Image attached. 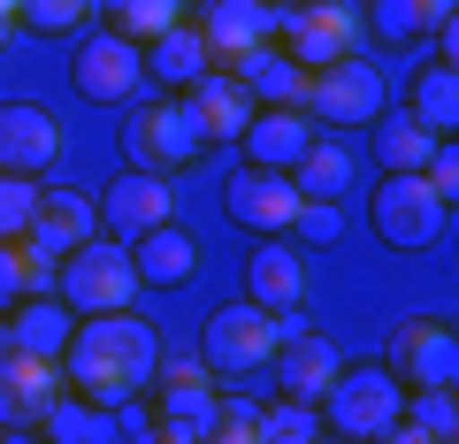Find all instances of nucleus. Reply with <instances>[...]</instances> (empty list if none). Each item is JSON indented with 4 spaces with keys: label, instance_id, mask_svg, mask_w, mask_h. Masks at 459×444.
Instances as JSON below:
<instances>
[{
    "label": "nucleus",
    "instance_id": "b1692460",
    "mask_svg": "<svg viewBox=\"0 0 459 444\" xmlns=\"http://www.w3.org/2000/svg\"><path fill=\"white\" fill-rule=\"evenodd\" d=\"M207 69H214V54H207V39H199V23H169L146 47V77H161V84H199Z\"/></svg>",
    "mask_w": 459,
    "mask_h": 444
},
{
    "label": "nucleus",
    "instance_id": "2eb2a0df",
    "mask_svg": "<svg viewBox=\"0 0 459 444\" xmlns=\"http://www.w3.org/2000/svg\"><path fill=\"white\" fill-rule=\"evenodd\" d=\"M199 39H207L214 62H238V54H253V47L276 39V8H268V0H207V8H199Z\"/></svg>",
    "mask_w": 459,
    "mask_h": 444
},
{
    "label": "nucleus",
    "instance_id": "4be33fe9",
    "mask_svg": "<svg viewBox=\"0 0 459 444\" xmlns=\"http://www.w3.org/2000/svg\"><path fill=\"white\" fill-rule=\"evenodd\" d=\"M8 329H16V353H31V361H62L69 337H77V314H69L54 292H39V299H23V307H16V322H8Z\"/></svg>",
    "mask_w": 459,
    "mask_h": 444
},
{
    "label": "nucleus",
    "instance_id": "dca6fc26",
    "mask_svg": "<svg viewBox=\"0 0 459 444\" xmlns=\"http://www.w3.org/2000/svg\"><path fill=\"white\" fill-rule=\"evenodd\" d=\"M276 376H283V391H291V398L322 406V398H329V383L344 376V353H337V337H329V329H299V337H283V353H276Z\"/></svg>",
    "mask_w": 459,
    "mask_h": 444
},
{
    "label": "nucleus",
    "instance_id": "5701e85b",
    "mask_svg": "<svg viewBox=\"0 0 459 444\" xmlns=\"http://www.w3.org/2000/svg\"><path fill=\"white\" fill-rule=\"evenodd\" d=\"M0 391H8V406H16V422H47V406L62 398V361L8 353V361H0Z\"/></svg>",
    "mask_w": 459,
    "mask_h": 444
},
{
    "label": "nucleus",
    "instance_id": "a878e982",
    "mask_svg": "<svg viewBox=\"0 0 459 444\" xmlns=\"http://www.w3.org/2000/svg\"><path fill=\"white\" fill-rule=\"evenodd\" d=\"M283 177H291L299 199H344V184H352V153H344L337 138H314V146L299 153Z\"/></svg>",
    "mask_w": 459,
    "mask_h": 444
},
{
    "label": "nucleus",
    "instance_id": "473e14b6",
    "mask_svg": "<svg viewBox=\"0 0 459 444\" xmlns=\"http://www.w3.org/2000/svg\"><path fill=\"white\" fill-rule=\"evenodd\" d=\"M261 437H268V444H322V406H307V398L268 406V414H261Z\"/></svg>",
    "mask_w": 459,
    "mask_h": 444
},
{
    "label": "nucleus",
    "instance_id": "72a5a7b5",
    "mask_svg": "<svg viewBox=\"0 0 459 444\" xmlns=\"http://www.w3.org/2000/svg\"><path fill=\"white\" fill-rule=\"evenodd\" d=\"M398 414H406L413 429H429L437 444H452V437H459V398H452V391H413Z\"/></svg>",
    "mask_w": 459,
    "mask_h": 444
},
{
    "label": "nucleus",
    "instance_id": "6e6552de",
    "mask_svg": "<svg viewBox=\"0 0 459 444\" xmlns=\"http://www.w3.org/2000/svg\"><path fill=\"white\" fill-rule=\"evenodd\" d=\"M444 222H452V207L429 192V177H383L376 184V238H383V246L421 253V246L444 238Z\"/></svg>",
    "mask_w": 459,
    "mask_h": 444
},
{
    "label": "nucleus",
    "instance_id": "7c9ffc66",
    "mask_svg": "<svg viewBox=\"0 0 459 444\" xmlns=\"http://www.w3.org/2000/svg\"><path fill=\"white\" fill-rule=\"evenodd\" d=\"M39 177H8V169H0V246H16L23 231H31L39 222Z\"/></svg>",
    "mask_w": 459,
    "mask_h": 444
},
{
    "label": "nucleus",
    "instance_id": "f3484780",
    "mask_svg": "<svg viewBox=\"0 0 459 444\" xmlns=\"http://www.w3.org/2000/svg\"><path fill=\"white\" fill-rule=\"evenodd\" d=\"M238 146H246V169H291L314 146V116L307 108H253Z\"/></svg>",
    "mask_w": 459,
    "mask_h": 444
},
{
    "label": "nucleus",
    "instance_id": "e433bc0d",
    "mask_svg": "<svg viewBox=\"0 0 459 444\" xmlns=\"http://www.w3.org/2000/svg\"><path fill=\"white\" fill-rule=\"evenodd\" d=\"M153 376H161V398H192V391H207V361H192V353H169Z\"/></svg>",
    "mask_w": 459,
    "mask_h": 444
},
{
    "label": "nucleus",
    "instance_id": "aec40b11",
    "mask_svg": "<svg viewBox=\"0 0 459 444\" xmlns=\"http://www.w3.org/2000/svg\"><path fill=\"white\" fill-rule=\"evenodd\" d=\"M192 116H199V131H207V146H214V138H246L253 92L230 77V69H207V77L192 84Z\"/></svg>",
    "mask_w": 459,
    "mask_h": 444
},
{
    "label": "nucleus",
    "instance_id": "cd10ccee",
    "mask_svg": "<svg viewBox=\"0 0 459 444\" xmlns=\"http://www.w3.org/2000/svg\"><path fill=\"white\" fill-rule=\"evenodd\" d=\"M47 444H115V414L108 406H84L77 391L47 406Z\"/></svg>",
    "mask_w": 459,
    "mask_h": 444
},
{
    "label": "nucleus",
    "instance_id": "ea45409f",
    "mask_svg": "<svg viewBox=\"0 0 459 444\" xmlns=\"http://www.w3.org/2000/svg\"><path fill=\"white\" fill-rule=\"evenodd\" d=\"M115 444H153V414H138V398L115 406Z\"/></svg>",
    "mask_w": 459,
    "mask_h": 444
},
{
    "label": "nucleus",
    "instance_id": "4c0bfd02",
    "mask_svg": "<svg viewBox=\"0 0 459 444\" xmlns=\"http://www.w3.org/2000/svg\"><path fill=\"white\" fill-rule=\"evenodd\" d=\"M84 8L92 0H23V23H39V31H77Z\"/></svg>",
    "mask_w": 459,
    "mask_h": 444
},
{
    "label": "nucleus",
    "instance_id": "c85d7f7f",
    "mask_svg": "<svg viewBox=\"0 0 459 444\" xmlns=\"http://www.w3.org/2000/svg\"><path fill=\"white\" fill-rule=\"evenodd\" d=\"M161 444H207L214 437V391H192V398H161V422H153Z\"/></svg>",
    "mask_w": 459,
    "mask_h": 444
},
{
    "label": "nucleus",
    "instance_id": "ddd939ff",
    "mask_svg": "<svg viewBox=\"0 0 459 444\" xmlns=\"http://www.w3.org/2000/svg\"><path fill=\"white\" fill-rule=\"evenodd\" d=\"M391 376H406L413 391H452V383H459V337H452V322H406L391 337Z\"/></svg>",
    "mask_w": 459,
    "mask_h": 444
},
{
    "label": "nucleus",
    "instance_id": "37998d69",
    "mask_svg": "<svg viewBox=\"0 0 459 444\" xmlns=\"http://www.w3.org/2000/svg\"><path fill=\"white\" fill-rule=\"evenodd\" d=\"M0 23H23V0H0Z\"/></svg>",
    "mask_w": 459,
    "mask_h": 444
},
{
    "label": "nucleus",
    "instance_id": "a211bd4d",
    "mask_svg": "<svg viewBox=\"0 0 459 444\" xmlns=\"http://www.w3.org/2000/svg\"><path fill=\"white\" fill-rule=\"evenodd\" d=\"M246 299L268 314H299V299H307V261H299L291 246H276V238H261L246 261Z\"/></svg>",
    "mask_w": 459,
    "mask_h": 444
},
{
    "label": "nucleus",
    "instance_id": "393cba45",
    "mask_svg": "<svg viewBox=\"0 0 459 444\" xmlns=\"http://www.w3.org/2000/svg\"><path fill=\"white\" fill-rule=\"evenodd\" d=\"M406 116L421 123L429 138H444V146H452V131H459V69H452V62H429V69H421Z\"/></svg>",
    "mask_w": 459,
    "mask_h": 444
},
{
    "label": "nucleus",
    "instance_id": "7ed1b4c3",
    "mask_svg": "<svg viewBox=\"0 0 459 444\" xmlns=\"http://www.w3.org/2000/svg\"><path fill=\"white\" fill-rule=\"evenodd\" d=\"M299 314H268L253 307V299H238V307L207 314V337H199V361L222 368V376H253V368H268L283 353V337H299Z\"/></svg>",
    "mask_w": 459,
    "mask_h": 444
},
{
    "label": "nucleus",
    "instance_id": "9d476101",
    "mask_svg": "<svg viewBox=\"0 0 459 444\" xmlns=\"http://www.w3.org/2000/svg\"><path fill=\"white\" fill-rule=\"evenodd\" d=\"M84 238H100V207H92L84 192H54V199H39V222L16 238V253H23V268L54 276Z\"/></svg>",
    "mask_w": 459,
    "mask_h": 444
},
{
    "label": "nucleus",
    "instance_id": "49530a36",
    "mask_svg": "<svg viewBox=\"0 0 459 444\" xmlns=\"http://www.w3.org/2000/svg\"><path fill=\"white\" fill-rule=\"evenodd\" d=\"M8 39H16V23H0V47H8Z\"/></svg>",
    "mask_w": 459,
    "mask_h": 444
},
{
    "label": "nucleus",
    "instance_id": "4468645a",
    "mask_svg": "<svg viewBox=\"0 0 459 444\" xmlns=\"http://www.w3.org/2000/svg\"><path fill=\"white\" fill-rule=\"evenodd\" d=\"M54 161H62V123L31 100H8L0 108V169L8 177H47Z\"/></svg>",
    "mask_w": 459,
    "mask_h": 444
},
{
    "label": "nucleus",
    "instance_id": "f257e3e1",
    "mask_svg": "<svg viewBox=\"0 0 459 444\" xmlns=\"http://www.w3.org/2000/svg\"><path fill=\"white\" fill-rule=\"evenodd\" d=\"M153 368H161V329L146 322V314H92V322L69 337L62 353V383L84 398V406H131L138 391L153 383Z\"/></svg>",
    "mask_w": 459,
    "mask_h": 444
},
{
    "label": "nucleus",
    "instance_id": "9b49d317",
    "mask_svg": "<svg viewBox=\"0 0 459 444\" xmlns=\"http://www.w3.org/2000/svg\"><path fill=\"white\" fill-rule=\"evenodd\" d=\"M100 222L115 231V246H131V238L161 231L177 222V199H169V177H146V169H123V177L100 192Z\"/></svg>",
    "mask_w": 459,
    "mask_h": 444
},
{
    "label": "nucleus",
    "instance_id": "79ce46f5",
    "mask_svg": "<svg viewBox=\"0 0 459 444\" xmlns=\"http://www.w3.org/2000/svg\"><path fill=\"white\" fill-rule=\"evenodd\" d=\"M368 444H437V437H429V429H413V422H406V414H398V422H391V429H383V437H368Z\"/></svg>",
    "mask_w": 459,
    "mask_h": 444
},
{
    "label": "nucleus",
    "instance_id": "1a4fd4ad",
    "mask_svg": "<svg viewBox=\"0 0 459 444\" xmlns=\"http://www.w3.org/2000/svg\"><path fill=\"white\" fill-rule=\"evenodd\" d=\"M329 429H337V437H383V429L398 422V406H406V391H398V376L391 368H344L337 383H329Z\"/></svg>",
    "mask_w": 459,
    "mask_h": 444
},
{
    "label": "nucleus",
    "instance_id": "de8ad7c7",
    "mask_svg": "<svg viewBox=\"0 0 459 444\" xmlns=\"http://www.w3.org/2000/svg\"><path fill=\"white\" fill-rule=\"evenodd\" d=\"M153 444H161V437H153Z\"/></svg>",
    "mask_w": 459,
    "mask_h": 444
},
{
    "label": "nucleus",
    "instance_id": "2f4dec72",
    "mask_svg": "<svg viewBox=\"0 0 459 444\" xmlns=\"http://www.w3.org/2000/svg\"><path fill=\"white\" fill-rule=\"evenodd\" d=\"M108 16L123 39H161L169 23H184V8L177 0H108Z\"/></svg>",
    "mask_w": 459,
    "mask_h": 444
},
{
    "label": "nucleus",
    "instance_id": "20e7f679",
    "mask_svg": "<svg viewBox=\"0 0 459 444\" xmlns=\"http://www.w3.org/2000/svg\"><path fill=\"white\" fill-rule=\"evenodd\" d=\"M207 153V131H199L192 100H146L123 116V161L146 169V177H169V169H192Z\"/></svg>",
    "mask_w": 459,
    "mask_h": 444
},
{
    "label": "nucleus",
    "instance_id": "f03ea898",
    "mask_svg": "<svg viewBox=\"0 0 459 444\" xmlns=\"http://www.w3.org/2000/svg\"><path fill=\"white\" fill-rule=\"evenodd\" d=\"M54 299L69 314H131L138 307V268H131V246H115V238H84L62 268H54Z\"/></svg>",
    "mask_w": 459,
    "mask_h": 444
},
{
    "label": "nucleus",
    "instance_id": "a19ab883",
    "mask_svg": "<svg viewBox=\"0 0 459 444\" xmlns=\"http://www.w3.org/2000/svg\"><path fill=\"white\" fill-rule=\"evenodd\" d=\"M16 299H23V253L0 246V307H16Z\"/></svg>",
    "mask_w": 459,
    "mask_h": 444
},
{
    "label": "nucleus",
    "instance_id": "c9c22d12",
    "mask_svg": "<svg viewBox=\"0 0 459 444\" xmlns=\"http://www.w3.org/2000/svg\"><path fill=\"white\" fill-rule=\"evenodd\" d=\"M291 231L307 238V246H329V238L344 231V214H337V199H299V214H291Z\"/></svg>",
    "mask_w": 459,
    "mask_h": 444
},
{
    "label": "nucleus",
    "instance_id": "6ab92c4d",
    "mask_svg": "<svg viewBox=\"0 0 459 444\" xmlns=\"http://www.w3.org/2000/svg\"><path fill=\"white\" fill-rule=\"evenodd\" d=\"M131 268H138V283H153V292H184V283L199 276V238H184L177 222H161V231L131 238Z\"/></svg>",
    "mask_w": 459,
    "mask_h": 444
},
{
    "label": "nucleus",
    "instance_id": "412c9836",
    "mask_svg": "<svg viewBox=\"0 0 459 444\" xmlns=\"http://www.w3.org/2000/svg\"><path fill=\"white\" fill-rule=\"evenodd\" d=\"M230 77L253 92V108H261V100H268V108H299V84H307V69H299L283 47H253V54H238V62H230Z\"/></svg>",
    "mask_w": 459,
    "mask_h": 444
},
{
    "label": "nucleus",
    "instance_id": "bb28decb",
    "mask_svg": "<svg viewBox=\"0 0 459 444\" xmlns=\"http://www.w3.org/2000/svg\"><path fill=\"white\" fill-rule=\"evenodd\" d=\"M444 138H429L413 116H376V161H391V177H421L437 161Z\"/></svg>",
    "mask_w": 459,
    "mask_h": 444
},
{
    "label": "nucleus",
    "instance_id": "c756f323",
    "mask_svg": "<svg viewBox=\"0 0 459 444\" xmlns=\"http://www.w3.org/2000/svg\"><path fill=\"white\" fill-rule=\"evenodd\" d=\"M383 39H429L437 23H452V0H376Z\"/></svg>",
    "mask_w": 459,
    "mask_h": 444
},
{
    "label": "nucleus",
    "instance_id": "39448f33",
    "mask_svg": "<svg viewBox=\"0 0 459 444\" xmlns=\"http://www.w3.org/2000/svg\"><path fill=\"white\" fill-rule=\"evenodd\" d=\"M276 31H283V54L299 69H337L360 54V16H352V0H322V8H276Z\"/></svg>",
    "mask_w": 459,
    "mask_h": 444
},
{
    "label": "nucleus",
    "instance_id": "f704fd0d",
    "mask_svg": "<svg viewBox=\"0 0 459 444\" xmlns=\"http://www.w3.org/2000/svg\"><path fill=\"white\" fill-rule=\"evenodd\" d=\"M207 444H268L261 437V406H253V398H214V437Z\"/></svg>",
    "mask_w": 459,
    "mask_h": 444
},
{
    "label": "nucleus",
    "instance_id": "58836bf2",
    "mask_svg": "<svg viewBox=\"0 0 459 444\" xmlns=\"http://www.w3.org/2000/svg\"><path fill=\"white\" fill-rule=\"evenodd\" d=\"M421 177H429V192H437L444 207H452V199H459V153H452V146H437V161H429Z\"/></svg>",
    "mask_w": 459,
    "mask_h": 444
},
{
    "label": "nucleus",
    "instance_id": "f8f14e48",
    "mask_svg": "<svg viewBox=\"0 0 459 444\" xmlns=\"http://www.w3.org/2000/svg\"><path fill=\"white\" fill-rule=\"evenodd\" d=\"M222 207H230V222H238V231L276 238V231H291L299 192H291V177H283V169H238V177L222 184Z\"/></svg>",
    "mask_w": 459,
    "mask_h": 444
},
{
    "label": "nucleus",
    "instance_id": "09e8293b",
    "mask_svg": "<svg viewBox=\"0 0 459 444\" xmlns=\"http://www.w3.org/2000/svg\"><path fill=\"white\" fill-rule=\"evenodd\" d=\"M0 444H8V437H0Z\"/></svg>",
    "mask_w": 459,
    "mask_h": 444
},
{
    "label": "nucleus",
    "instance_id": "423d86ee",
    "mask_svg": "<svg viewBox=\"0 0 459 444\" xmlns=\"http://www.w3.org/2000/svg\"><path fill=\"white\" fill-rule=\"evenodd\" d=\"M69 84H77V100H92V108H123V100H138V84H146V54L123 31H92V39H77Z\"/></svg>",
    "mask_w": 459,
    "mask_h": 444
},
{
    "label": "nucleus",
    "instance_id": "0eeeda50",
    "mask_svg": "<svg viewBox=\"0 0 459 444\" xmlns=\"http://www.w3.org/2000/svg\"><path fill=\"white\" fill-rule=\"evenodd\" d=\"M299 108L322 116V123H337V131L376 123L383 116V69L368 62V54H352V62H337V69H314V77L299 84Z\"/></svg>",
    "mask_w": 459,
    "mask_h": 444
},
{
    "label": "nucleus",
    "instance_id": "a18cd8bd",
    "mask_svg": "<svg viewBox=\"0 0 459 444\" xmlns=\"http://www.w3.org/2000/svg\"><path fill=\"white\" fill-rule=\"evenodd\" d=\"M283 8H322V0H283Z\"/></svg>",
    "mask_w": 459,
    "mask_h": 444
},
{
    "label": "nucleus",
    "instance_id": "c03bdc74",
    "mask_svg": "<svg viewBox=\"0 0 459 444\" xmlns=\"http://www.w3.org/2000/svg\"><path fill=\"white\" fill-rule=\"evenodd\" d=\"M8 353H16V329H8V322H0V361H8Z\"/></svg>",
    "mask_w": 459,
    "mask_h": 444
}]
</instances>
